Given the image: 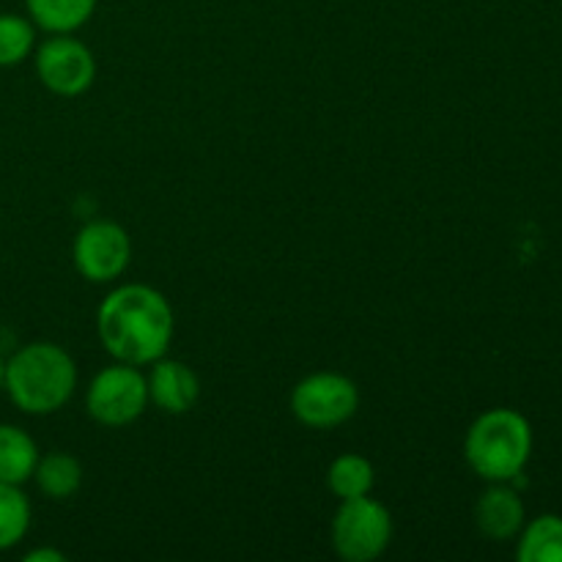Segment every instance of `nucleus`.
Listing matches in <instances>:
<instances>
[{
    "label": "nucleus",
    "mask_w": 562,
    "mask_h": 562,
    "mask_svg": "<svg viewBox=\"0 0 562 562\" xmlns=\"http://www.w3.org/2000/svg\"><path fill=\"white\" fill-rule=\"evenodd\" d=\"M173 327L170 302L146 283L119 285L97 311V333L104 351L126 366H151L168 355Z\"/></svg>",
    "instance_id": "obj_1"
},
{
    "label": "nucleus",
    "mask_w": 562,
    "mask_h": 562,
    "mask_svg": "<svg viewBox=\"0 0 562 562\" xmlns=\"http://www.w3.org/2000/svg\"><path fill=\"white\" fill-rule=\"evenodd\" d=\"M3 390L25 415L47 417L64 409L77 390V366L66 349L36 340L5 360Z\"/></svg>",
    "instance_id": "obj_2"
},
{
    "label": "nucleus",
    "mask_w": 562,
    "mask_h": 562,
    "mask_svg": "<svg viewBox=\"0 0 562 562\" xmlns=\"http://www.w3.org/2000/svg\"><path fill=\"white\" fill-rule=\"evenodd\" d=\"M532 453V428L521 412L499 406L477 417L464 437V459L488 483H510Z\"/></svg>",
    "instance_id": "obj_3"
},
{
    "label": "nucleus",
    "mask_w": 562,
    "mask_h": 562,
    "mask_svg": "<svg viewBox=\"0 0 562 562\" xmlns=\"http://www.w3.org/2000/svg\"><path fill=\"white\" fill-rule=\"evenodd\" d=\"M393 541V516L371 494L344 499L333 519V547L346 562H371L382 558Z\"/></svg>",
    "instance_id": "obj_4"
},
{
    "label": "nucleus",
    "mask_w": 562,
    "mask_h": 562,
    "mask_svg": "<svg viewBox=\"0 0 562 562\" xmlns=\"http://www.w3.org/2000/svg\"><path fill=\"white\" fill-rule=\"evenodd\" d=\"M357 409H360V390L344 373H311L291 390V415L302 426L316 431L344 426L357 415Z\"/></svg>",
    "instance_id": "obj_5"
},
{
    "label": "nucleus",
    "mask_w": 562,
    "mask_h": 562,
    "mask_svg": "<svg viewBox=\"0 0 562 562\" xmlns=\"http://www.w3.org/2000/svg\"><path fill=\"white\" fill-rule=\"evenodd\" d=\"M148 376L137 366L115 362L102 368L86 390V409L99 426L121 428L135 423L148 406Z\"/></svg>",
    "instance_id": "obj_6"
},
{
    "label": "nucleus",
    "mask_w": 562,
    "mask_h": 562,
    "mask_svg": "<svg viewBox=\"0 0 562 562\" xmlns=\"http://www.w3.org/2000/svg\"><path fill=\"white\" fill-rule=\"evenodd\" d=\"M33 60L42 86L55 97H80L97 80V58L91 47L71 33H53L47 42L38 44Z\"/></svg>",
    "instance_id": "obj_7"
},
{
    "label": "nucleus",
    "mask_w": 562,
    "mask_h": 562,
    "mask_svg": "<svg viewBox=\"0 0 562 562\" xmlns=\"http://www.w3.org/2000/svg\"><path fill=\"white\" fill-rule=\"evenodd\" d=\"M75 269L91 283H113L132 261V239L113 220H93L82 225L71 245Z\"/></svg>",
    "instance_id": "obj_8"
},
{
    "label": "nucleus",
    "mask_w": 562,
    "mask_h": 562,
    "mask_svg": "<svg viewBox=\"0 0 562 562\" xmlns=\"http://www.w3.org/2000/svg\"><path fill=\"white\" fill-rule=\"evenodd\" d=\"M148 398L165 415H187L201 398V382L195 371L181 360L159 357L157 362H151L148 373Z\"/></svg>",
    "instance_id": "obj_9"
},
{
    "label": "nucleus",
    "mask_w": 562,
    "mask_h": 562,
    "mask_svg": "<svg viewBox=\"0 0 562 562\" xmlns=\"http://www.w3.org/2000/svg\"><path fill=\"white\" fill-rule=\"evenodd\" d=\"M475 525L492 541H510L525 527V503L508 483H492L475 505Z\"/></svg>",
    "instance_id": "obj_10"
},
{
    "label": "nucleus",
    "mask_w": 562,
    "mask_h": 562,
    "mask_svg": "<svg viewBox=\"0 0 562 562\" xmlns=\"http://www.w3.org/2000/svg\"><path fill=\"white\" fill-rule=\"evenodd\" d=\"M33 481H36L38 492L47 499L64 503V499L75 497L82 486V464L77 456L66 453V450H53L47 456H38V464L33 470Z\"/></svg>",
    "instance_id": "obj_11"
},
{
    "label": "nucleus",
    "mask_w": 562,
    "mask_h": 562,
    "mask_svg": "<svg viewBox=\"0 0 562 562\" xmlns=\"http://www.w3.org/2000/svg\"><path fill=\"white\" fill-rule=\"evenodd\" d=\"M38 448L31 434L11 423H0V483L22 486L33 477Z\"/></svg>",
    "instance_id": "obj_12"
},
{
    "label": "nucleus",
    "mask_w": 562,
    "mask_h": 562,
    "mask_svg": "<svg viewBox=\"0 0 562 562\" xmlns=\"http://www.w3.org/2000/svg\"><path fill=\"white\" fill-rule=\"evenodd\" d=\"M36 27L47 33H75L91 20L97 0H25Z\"/></svg>",
    "instance_id": "obj_13"
},
{
    "label": "nucleus",
    "mask_w": 562,
    "mask_h": 562,
    "mask_svg": "<svg viewBox=\"0 0 562 562\" xmlns=\"http://www.w3.org/2000/svg\"><path fill=\"white\" fill-rule=\"evenodd\" d=\"M519 536L516 558L521 562H562V516L543 514L530 525L525 521Z\"/></svg>",
    "instance_id": "obj_14"
},
{
    "label": "nucleus",
    "mask_w": 562,
    "mask_h": 562,
    "mask_svg": "<svg viewBox=\"0 0 562 562\" xmlns=\"http://www.w3.org/2000/svg\"><path fill=\"white\" fill-rule=\"evenodd\" d=\"M373 483H376V470L360 453L338 456L327 470V486L340 503L344 499L366 497V494L373 492Z\"/></svg>",
    "instance_id": "obj_15"
},
{
    "label": "nucleus",
    "mask_w": 562,
    "mask_h": 562,
    "mask_svg": "<svg viewBox=\"0 0 562 562\" xmlns=\"http://www.w3.org/2000/svg\"><path fill=\"white\" fill-rule=\"evenodd\" d=\"M31 530V503L14 483H0V552L25 541Z\"/></svg>",
    "instance_id": "obj_16"
},
{
    "label": "nucleus",
    "mask_w": 562,
    "mask_h": 562,
    "mask_svg": "<svg viewBox=\"0 0 562 562\" xmlns=\"http://www.w3.org/2000/svg\"><path fill=\"white\" fill-rule=\"evenodd\" d=\"M36 49V25L20 14H0V69L20 66Z\"/></svg>",
    "instance_id": "obj_17"
},
{
    "label": "nucleus",
    "mask_w": 562,
    "mask_h": 562,
    "mask_svg": "<svg viewBox=\"0 0 562 562\" xmlns=\"http://www.w3.org/2000/svg\"><path fill=\"white\" fill-rule=\"evenodd\" d=\"M66 554L58 549H33L25 554V562H64Z\"/></svg>",
    "instance_id": "obj_18"
},
{
    "label": "nucleus",
    "mask_w": 562,
    "mask_h": 562,
    "mask_svg": "<svg viewBox=\"0 0 562 562\" xmlns=\"http://www.w3.org/2000/svg\"><path fill=\"white\" fill-rule=\"evenodd\" d=\"M3 379H5V362L0 360V390H3Z\"/></svg>",
    "instance_id": "obj_19"
}]
</instances>
